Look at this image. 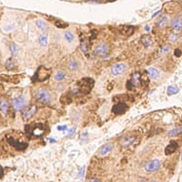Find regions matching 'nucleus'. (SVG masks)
<instances>
[{
    "instance_id": "f257e3e1",
    "label": "nucleus",
    "mask_w": 182,
    "mask_h": 182,
    "mask_svg": "<svg viewBox=\"0 0 182 182\" xmlns=\"http://www.w3.org/2000/svg\"><path fill=\"white\" fill-rule=\"evenodd\" d=\"M45 132V126L41 123L25 126V133L30 138L41 137Z\"/></svg>"
},
{
    "instance_id": "f03ea898",
    "label": "nucleus",
    "mask_w": 182,
    "mask_h": 182,
    "mask_svg": "<svg viewBox=\"0 0 182 182\" xmlns=\"http://www.w3.org/2000/svg\"><path fill=\"white\" fill-rule=\"evenodd\" d=\"M36 99L43 104H48L52 101L53 96L49 91L45 89H39L36 93Z\"/></svg>"
},
{
    "instance_id": "7ed1b4c3",
    "label": "nucleus",
    "mask_w": 182,
    "mask_h": 182,
    "mask_svg": "<svg viewBox=\"0 0 182 182\" xmlns=\"http://www.w3.org/2000/svg\"><path fill=\"white\" fill-rule=\"evenodd\" d=\"M12 105H13V107L16 109L17 111H21V110H23V109L26 108L27 99L25 96H18V98H13V101H12Z\"/></svg>"
},
{
    "instance_id": "20e7f679",
    "label": "nucleus",
    "mask_w": 182,
    "mask_h": 182,
    "mask_svg": "<svg viewBox=\"0 0 182 182\" xmlns=\"http://www.w3.org/2000/svg\"><path fill=\"white\" fill-rule=\"evenodd\" d=\"M108 54H109V47L106 43H101L99 45H98L96 47L95 51H93V55L96 57H102V59L107 57Z\"/></svg>"
},
{
    "instance_id": "39448f33",
    "label": "nucleus",
    "mask_w": 182,
    "mask_h": 182,
    "mask_svg": "<svg viewBox=\"0 0 182 182\" xmlns=\"http://www.w3.org/2000/svg\"><path fill=\"white\" fill-rule=\"evenodd\" d=\"M160 168H161V161L158 159L150 161V162H148L146 165L144 166L145 171H147V172H155Z\"/></svg>"
},
{
    "instance_id": "423d86ee",
    "label": "nucleus",
    "mask_w": 182,
    "mask_h": 182,
    "mask_svg": "<svg viewBox=\"0 0 182 182\" xmlns=\"http://www.w3.org/2000/svg\"><path fill=\"white\" fill-rule=\"evenodd\" d=\"M127 70V65L125 63L119 62L114 64L111 67V75L113 76H119V75H122L124 72Z\"/></svg>"
},
{
    "instance_id": "0eeeda50",
    "label": "nucleus",
    "mask_w": 182,
    "mask_h": 182,
    "mask_svg": "<svg viewBox=\"0 0 182 182\" xmlns=\"http://www.w3.org/2000/svg\"><path fill=\"white\" fill-rule=\"evenodd\" d=\"M7 141L9 142V144L12 145L14 148H16L17 150H20V151L26 149L27 146H28V144H27L26 142L17 141V140H15L13 137H7Z\"/></svg>"
},
{
    "instance_id": "6e6552de",
    "label": "nucleus",
    "mask_w": 182,
    "mask_h": 182,
    "mask_svg": "<svg viewBox=\"0 0 182 182\" xmlns=\"http://www.w3.org/2000/svg\"><path fill=\"white\" fill-rule=\"evenodd\" d=\"M128 110V105L125 102H119L118 104L114 105L112 108V112L116 115H123L125 114V112Z\"/></svg>"
},
{
    "instance_id": "1a4fd4ad",
    "label": "nucleus",
    "mask_w": 182,
    "mask_h": 182,
    "mask_svg": "<svg viewBox=\"0 0 182 182\" xmlns=\"http://www.w3.org/2000/svg\"><path fill=\"white\" fill-rule=\"evenodd\" d=\"M36 111H37V107L35 105H32L28 108H25V110H23V119L25 121L29 120L36 113Z\"/></svg>"
},
{
    "instance_id": "9d476101",
    "label": "nucleus",
    "mask_w": 182,
    "mask_h": 182,
    "mask_svg": "<svg viewBox=\"0 0 182 182\" xmlns=\"http://www.w3.org/2000/svg\"><path fill=\"white\" fill-rule=\"evenodd\" d=\"M171 26L175 33L182 31V21L179 18H174L171 21Z\"/></svg>"
},
{
    "instance_id": "9b49d317",
    "label": "nucleus",
    "mask_w": 182,
    "mask_h": 182,
    "mask_svg": "<svg viewBox=\"0 0 182 182\" xmlns=\"http://www.w3.org/2000/svg\"><path fill=\"white\" fill-rule=\"evenodd\" d=\"M128 89H130L132 86H139L141 83V77L139 73H135L132 76V80L128 82Z\"/></svg>"
},
{
    "instance_id": "f8f14e48",
    "label": "nucleus",
    "mask_w": 182,
    "mask_h": 182,
    "mask_svg": "<svg viewBox=\"0 0 182 182\" xmlns=\"http://www.w3.org/2000/svg\"><path fill=\"white\" fill-rule=\"evenodd\" d=\"M177 147H178L177 142L174 141V140H171V142H169V144L168 145V146L166 147L165 154H166V155H171V154L174 153L175 151H176Z\"/></svg>"
},
{
    "instance_id": "ddd939ff",
    "label": "nucleus",
    "mask_w": 182,
    "mask_h": 182,
    "mask_svg": "<svg viewBox=\"0 0 182 182\" xmlns=\"http://www.w3.org/2000/svg\"><path fill=\"white\" fill-rule=\"evenodd\" d=\"M147 72H148V75H149V77L151 79H153V80H157V79H159L160 76H161V73L159 71V69L156 68V67H149L147 69Z\"/></svg>"
},
{
    "instance_id": "4468645a",
    "label": "nucleus",
    "mask_w": 182,
    "mask_h": 182,
    "mask_svg": "<svg viewBox=\"0 0 182 182\" xmlns=\"http://www.w3.org/2000/svg\"><path fill=\"white\" fill-rule=\"evenodd\" d=\"M112 149H113V144L112 143H106L105 145H103L101 148V150H99V156H101V157H103V156H106L107 155L108 153H110Z\"/></svg>"
},
{
    "instance_id": "2eb2a0df",
    "label": "nucleus",
    "mask_w": 182,
    "mask_h": 182,
    "mask_svg": "<svg viewBox=\"0 0 182 182\" xmlns=\"http://www.w3.org/2000/svg\"><path fill=\"white\" fill-rule=\"evenodd\" d=\"M135 138L133 137V136H123L122 138H121V145H122L123 147H128L130 145H132L133 142H135Z\"/></svg>"
},
{
    "instance_id": "dca6fc26",
    "label": "nucleus",
    "mask_w": 182,
    "mask_h": 182,
    "mask_svg": "<svg viewBox=\"0 0 182 182\" xmlns=\"http://www.w3.org/2000/svg\"><path fill=\"white\" fill-rule=\"evenodd\" d=\"M120 30H121V33L126 36H130V35H132L133 32H135V28H133L132 26H129V25H123L120 27Z\"/></svg>"
},
{
    "instance_id": "f3484780",
    "label": "nucleus",
    "mask_w": 182,
    "mask_h": 182,
    "mask_svg": "<svg viewBox=\"0 0 182 182\" xmlns=\"http://www.w3.org/2000/svg\"><path fill=\"white\" fill-rule=\"evenodd\" d=\"M168 23H169V18L166 16H162L157 21V26L159 28H164V27L168 25Z\"/></svg>"
},
{
    "instance_id": "a211bd4d",
    "label": "nucleus",
    "mask_w": 182,
    "mask_h": 182,
    "mask_svg": "<svg viewBox=\"0 0 182 182\" xmlns=\"http://www.w3.org/2000/svg\"><path fill=\"white\" fill-rule=\"evenodd\" d=\"M67 68L70 71H77L79 68V63L76 59H70L67 63Z\"/></svg>"
},
{
    "instance_id": "6ab92c4d",
    "label": "nucleus",
    "mask_w": 182,
    "mask_h": 182,
    "mask_svg": "<svg viewBox=\"0 0 182 182\" xmlns=\"http://www.w3.org/2000/svg\"><path fill=\"white\" fill-rule=\"evenodd\" d=\"M35 25H36V26H37L39 29L42 30V31H47V30H48V25L44 22V21L36 20L35 21Z\"/></svg>"
},
{
    "instance_id": "aec40b11",
    "label": "nucleus",
    "mask_w": 182,
    "mask_h": 182,
    "mask_svg": "<svg viewBox=\"0 0 182 182\" xmlns=\"http://www.w3.org/2000/svg\"><path fill=\"white\" fill-rule=\"evenodd\" d=\"M180 133H182V127H176V128H174L171 130H169L168 132V135L169 136H176L179 135Z\"/></svg>"
},
{
    "instance_id": "412c9836",
    "label": "nucleus",
    "mask_w": 182,
    "mask_h": 182,
    "mask_svg": "<svg viewBox=\"0 0 182 182\" xmlns=\"http://www.w3.org/2000/svg\"><path fill=\"white\" fill-rule=\"evenodd\" d=\"M141 43L143 44L144 47L148 48L152 45V39H151L149 35H144V36H142V38H141Z\"/></svg>"
},
{
    "instance_id": "4be33fe9",
    "label": "nucleus",
    "mask_w": 182,
    "mask_h": 182,
    "mask_svg": "<svg viewBox=\"0 0 182 182\" xmlns=\"http://www.w3.org/2000/svg\"><path fill=\"white\" fill-rule=\"evenodd\" d=\"M9 50H10V52L12 54V56H16V55L19 53V51H20V47L18 46L17 44H15V43H11L10 44V46H9Z\"/></svg>"
},
{
    "instance_id": "5701e85b",
    "label": "nucleus",
    "mask_w": 182,
    "mask_h": 182,
    "mask_svg": "<svg viewBox=\"0 0 182 182\" xmlns=\"http://www.w3.org/2000/svg\"><path fill=\"white\" fill-rule=\"evenodd\" d=\"M0 110H1L2 113L7 114L8 110H9V103L6 101H0Z\"/></svg>"
},
{
    "instance_id": "b1692460",
    "label": "nucleus",
    "mask_w": 182,
    "mask_h": 182,
    "mask_svg": "<svg viewBox=\"0 0 182 182\" xmlns=\"http://www.w3.org/2000/svg\"><path fill=\"white\" fill-rule=\"evenodd\" d=\"M66 77V73L64 71H62V70H59V71H57L56 74H55V79H56L57 81H62V80H64Z\"/></svg>"
},
{
    "instance_id": "393cba45",
    "label": "nucleus",
    "mask_w": 182,
    "mask_h": 182,
    "mask_svg": "<svg viewBox=\"0 0 182 182\" xmlns=\"http://www.w3.org/2000/svg\"><path fill=\"white\" fill-rule=\"evenodd\" d=\"M39 43L42 47H46L48 45V36L47 34H41L39 36Z\"/></svg>"
},
{
    "instance_id": "a878e982",
    "label": "nucleus",
    "mask_w": 182,
    "mask_h": 182,
    "mask_svg": "<svg viewBox=\"0 0 182 182\" xmlns=\"http://www.w3.org/2000/svg\"><path fill=\"white\" fill-rule=\"evenodd\" d=\"M64 39L68 42V43H71V42L74 41L75 36L71 31H65L64 32Z\"/></svg>"
},
{
    "instance_id": "bb28decb",
    "label": "nucleus",
    "mask_w": 182,
    "mask_h": 182,
    "mask_svg": "<svg viewBox=\"0 0 182 182\" xmlns=\"http://www.w3.org/2000/svg\"><path fill=\"white\" fill-rule=\"evenodd\" d=\"M179 92V89L176 86H169L168 88V95L169 96H174Z\"/></svg>"
},
{
    "instance_id": "cd10ccee",
    "label": "nucleus",
    "mask_w": 182,
    "mask_h": 182,
    "mask_svg": "<svg viewBox=\"0 0 182 182\" xmlns=\"http://www.w3.org/2000/svg\"><path fill=\"white\" fill-rule=\"evenodd\" d=\"M5 65H6V67H7V69H13L15 67V60L13 57H10V59H7V62H6L5 63Z\"/></svg>"
},
{
    "instance_id": "c85d7f7f",
    "label": "nucleus",
    "mask_w": 182,
    "mask_h": 182,
    "mask_svg": "<svg viewBox=\"0 0 182 182\" xmlns=\"http://www.w3.org/2000/svg\"><path fill=\"white\" fill-rule=\"evenodd\" d=\"M55 25H56L57 27H59V28H65V27L68 26V23L62 22V21H59V20L55 22Z\"/></svg>"
},
{
    "instance_id": "c756f323",
    "label": "nucleus",
    "mask_w": 182,
    "mask_h": 182,
    "mask_svg": "<svg viewBox=\"0 0 182 182\" xmlns=\"http://www.w3.org/2000/svg\"><path fill=\"white\" fill-rule=\"evenodd\" d=\"M177 39H178V34H177V33H175V32L171 33V34L169 36V41L171 42V43H174V42L176 41Z\"/></svg>"
},
{
    "instance_id": "7c9ffc66",
    "label": "nucleus",
    "mask_w": 182,
    "mask_h": 182,
    "mask_svg": "<svg viewBox=\"0 0 182 182\" xmlns=\"http://www.w3.org/2000/svg\"><path fill=\"white\" fill-rule=\"evenodd\" d=\"M81 50H82V52H84L85 54H87L88 53V44H87V42H82V44H81Z\"/></svg>"
},
{
    "instance_id": "2f4dec72",
    "label": "nucleus",
    "mask_w": 182,
    "mask_h": 182,
    "mask_svg": "<svg viewBox=\"0 0 182 182\" xmlns=\"http://www.w3.org/2000/svg\"><path fill=\"white\" fill-rule=\"evenodd\" d=\"M169 51V46H164L162 49L160 50V54L161 55H166Z\"/></svg>"
},
{
    "instance_id": "473e14b6",
    "label": "nucleus",
    "mask_w": 182,
    "mask_h": 182,
    "mask_svg": "<svg viewBox=\"0 0 182 182\" xmlns=\"http://www.w3.org/2000/svg\"><path fill=\"white\" fill-rule=\"evenodd\" d=\"M75 130H76V127H72L69 130H67V136H71L73 135V133L75 132Z\"/></svg>"
},
{
    "instance_id": "72a5a7b5",
    "label": "nucleus",
    "mask_w": 182,
    "mask_h": 182,
    "mask_svg": "<svg viewBox=\"0 0 182 182\" xmlns=\"http://www.w3.org/2000/svg\"><path fill=\"white\" fill-rule=\"evenodd\" d=\"M182 55V52H181V50H179V49H176L174 51V56L176 57H179L180 56Z\"/></svg>"
},
{
    "instance_id": "f704fd0d",
    "label": "nucleus",
    "mask_w": 182,
    "mask_h": 182,
    "mask_svg": "<svg viewBox=\"0 0 182 182\" xmlns=\"http://www.w3.org/2000/svg\"><path fill=\"white\" fill-rule=\"evenodd\" d=\"M57 130H62V132H63V130H67V127H66L65 125H63V126H59V127H57Z\"/></svg>"
},
{
    "instance_id": "c9c22d12",
    "label": "nucleus",
    "mask_w": 182,
    "mask_h": 182,
    "mask_svg": "<svg viewBox=\"0 0 182 182\" xmlns=\"http://www.w3.org/2000/svg\"><path fill=\"white\" fill-rule=\"evenodd\" d=\"M12 29H14V25H8V26H6L5 28H4L5 31H9V30H12Z\"/></svg>"
},
{
    "instance_id": "e433bc0d",
    "label": "nucleus",
    "mask_w": 182,
    "mask_h": 182,
    "mask_svg": "<svg viewBox=\"0 0 182 182\" xmlns=\"http://www.w3.org/2000/svg\"><path fill=\"white\" fill-rule=\"evenodd\" d=\"M84 171H85V169L82 168L80 169V171H79V177H82L84 175Z\"/></svg>"
},
{
    "instance_id": "4c0bfd02",
    "label": "nucleus",
    "mask_w": 182,
    "mask_h": 182,
    "mask_svg": "<svg viewBox=\"0 0 182 182\" xmlns=\"http://www.w3.org/2000/svg\"><path fill=\"white\" fill-rule=\"evenodd\" d=\"M89 182H101L99 179H98V178H92V179H90Z\"/></svg>"
},
{
    "instance_id": "58836bf2",
    "label": "nucleus",
    "mask_w": 182,
    "mask_h": 182,
    "mask_svg": "<svg viewBox=\"0 0 182 182\" xmlns=\"http://www.w3.org/2000/svg\"><path fill=\"white\" fill-rule=\"evenodd\" d=\"M3 174H4V171H3V169L2 166H0V178L3 176Z\"/></svg>"
},
{
    "instance_id": "ea45409f",
    "label": "nucleus",
    "mask_w": 182,
    "mask_h": 182,
    "mask_svg": "<svg viewBox=\"0 0 182 182\" xmlns=\"http://www.w3.org/2000/svg\"><path fill=\"white\" fill-rule=\"evenodd\" d=\"M145 30H146V31H149V30H150V26L149 25H146V27H145Z\"/></svg>"
},
{
    "instance_id": "a19ab883",
    "label": "nucleus",
    "mask_w": 182,
    "mask_h": 182,
    "mask_svg": "<svg viewBox=\"0 0 182 182\" xmlns=\"http://www.w3.org/2000/svg\"><path fill=\"white\" fill-rule=\"evenodd\" d=\"M159 13H160V11H158V12H157V13H155V14H154V15H153V16H152V17H153V18H154V17H156V16H157V15H158V14H159Z\"/></svg>"
},
{
    "instance_id": "79ce46f5",
    "label": "nucleus",
    "mask_w": 182,
    "mask_h": 182,
    "mask_svg": "<svg viewBox=\"0 0 182 182\" xmlns=\"http://www.w3.org/2000/svg\"><path fill=\"white\" fill-rule=\"evenodd\" d=\"M178 18H179V19H180V20L182 21V13H181V14L179 15V17H178Z\"/></svg>"
},
{
    "instance_id": "37998d69",
    "label": "nucleus",
    "mask_w": 182,
    "mask_h": 182,
    "mask_svg": "<svg viewBox=\"0 0 182 182\" xmlns=\"http://www.w3.org/2000/svg\"><path fill=\"white\" fill-rule=\"evenodd\" d=\"M50 141L51 142H56V140H55V139H50Z\"/></svg>"
},
{
    "instance_id": "c03bdc74",
    "label": "nucleus",
    "mask_w": 182,
    "mask_h": 182,
    "mask_svg": "<svg viewBox=\"0 0 182 182\" xmlns=\"http://www.w3.org/2000/svg\"><path fill=\"white\" fill-rule=\"evenodd\" d=\"M137 182H147V181H145V180H139V181H137Z\"/></svg>"
},
{
    "instance_id": "a18cd8bd",
    "label": "nucleus",
    "mask_w": 182,
    "mask_h": 182,
    "mask_svg": "<svg viewBox=\"0 0 182 182\" xmlns=\"http://www.w3.org/2000/svg\"><path fill=\"white\" fill-rule=\"evenodd\" d=\"M149 182H157V181H149Z\"/></svg>"
}]
</instances>
